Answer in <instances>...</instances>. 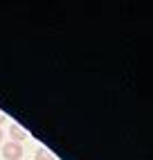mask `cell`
I'll return each instance as SVG.
<instances>
[{
  "mask_svg": "<svg viewBox=\"0 0 153 160\" xmlns=\"http://www.w3.org/2000/svg\"><path fill=\"white\" fill-rule=\"evenodd\" d=\"M2 158L5 160H20L23 158V149L18 142H5L2 144Z\"/></svg>",
  "mask_w": 153,
  "mask_h": 160,
  "instance_id": "1",
  "label": "cell"
},
{
  "mask_svg": "<svg viewBox=\"0 0 153 160\" xmlns=\"http://www.w3.org/2000/svg\"><path fill=\"white\" fill-rule=\"evenodd\" d=\"M2 122H5V113H0V126H2Z\"/></svg>",
  "mask_w": 153,
  "mask_h": 160,
  "instance_id": "4",
  "label": "cell"
},
{
  "mask_svg": "<svg viewBox=\"0 0 153 160\" xmlns=\"http://www.w3.org/2000/svg\"><path fill=\"white\" fill-rule=\"evenodd\" d=\"M34 158H36V160H54V158H52V156H50V153L45 151V149H38Z\"/></svg>",
  "mask_w": 153,
  "mask_h": 160,
  "instance_id": "3",
  "label": "cell"
},
{
  "mask_svg": "<svg viewBox=\"0 0 153 160\" xmlns=\"http://www.w3.org/2000/svg\"><path fill=\"white\" fill-rule=\"evenodd\" d=\"M0 142H2V126H0Z\"/></svg>",
  "mask_w": 153,
  "mask_h": 160,
  "instance_id": "5",
  "label": "cell"
},
{
  "mask_svg": "<svg viewBox=\"0 0 153 160\" xmlns=\"http://www.w3.org/2000/svg\"><path fill=\"white\" fill-rule=\"evenodd\" d=\"M9 135H12V142H18V144L23 140H27V131L20 124H12V126H9Z\"/></svg>",
  "mask_w": 153,
  "mask_h": 160,
  "instance_id": "2",
  "label": "cell"
}]
</instances>
